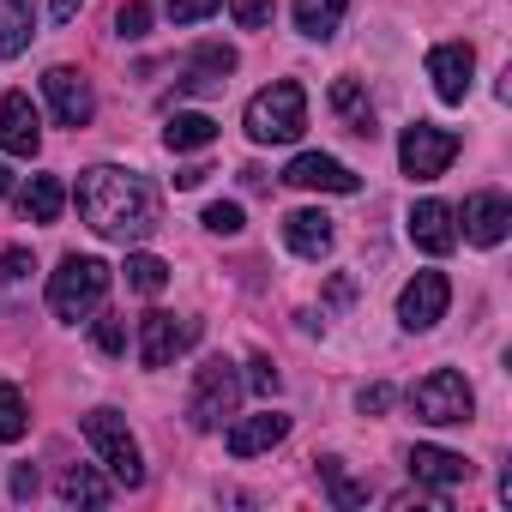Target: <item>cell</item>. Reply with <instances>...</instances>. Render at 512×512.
Segmentation results:
<instances>
[{
  "mask_svg": "<svg viewBox=\"0 0 512 512\" xmlns=\"http://www.w3.org/2000/svg\"><path fill=\"white\" fill-rule=\"evenodd\" d=\"M79 217L103 235V241H145L157 229V187L133 169L97 163L79 175Z\"/></svg>",
  "mask_w": 512,
  "mask_h": 512,
  "instance_id": "6da1fadb",
  "label": "cell"
},
{
  "mask_svg": "<svg viewBox=\"0 0 512 512\" xmlns=\"http://www.w3.org/2000/svg\"><path fill=\"white\" fill-rule=\"evenodd\" d=\"M241 127H247V139H253V145H296V139H302V127H308V91H302L296 79L266 85L260 97L247 103Z\"/></svg>",
  "mask_w": 512,
  "mask_h": 512,
  "instance_id": "7a4b0ae2",
  "label": "cell"
},
{
  "mask_svg": "<svg viewBox=\"0 0 512 512\" xmlns=\"http://www.w3.org/2000/svg\"><path fill=\"white\" fill-rule=\"evenodd\" d=\"M103 296H109V266L97 260V253H67L61 272L49 278V314L67 320V326L91 320L103 308Z\"/></svg>",
  "mask_w": 512,
  "mask_h": 512,
  "instance_id": "3957f363",
  "label": "cell"
},
{
  "mask_svg": "<svg viewBox=\"0 0 512 512\" xmlns=\"http://www.w3.org/2000/svg\"><path fill=\"white\" fill-rule=\"evenodd\" d=\"M241 392H247V380H241L235 362H223V356L199 362V368H193V392H187V422H193V428H223V422L235 416Z\"/></svg>",
  "mask_w": 512,
  "mask_h": 512,
  "instance_id": "277c9868",
  "label": "cell"
},
{
  "mask_svg": "<svg viewBox=\"0 0 512 512\" xmlns=\"http://www.w3.org/2000/svg\"><path fill=\"white\" fill-rule=\"evenodd\" d=\"M79 428H85L97 464H103L121 488H139V482H145V458H139V440H133V428H127L121 410H91Z\"/></svg>",
  "mask_w": 512,
  "mask_h": 512,
  "instance_id": "5b68a950",
  "label": "cell"
},
{
  "mask_svg": "<svg viewBox=\"0 0 512 512\" xmlns=\"http://www.w3.org/2000/svg\"><path fill=\"white\" fill-rule=\"evenodd\" d=\"M410 410L422 422H434V428H464L470 410H476V392H470V380L458 368H434V374H422L410 386Z\"/></svg>",
  "mask_w": 512,
  "mask_h": 512,
  "instance_id": "8992f818",
  "label": "cell"
},
{
  "mask_svg": "<svg viewBox=\"0 0 512 512\" xmlns=\"http://www.w3.org/2000/svg\"><path fill=\"white\" fill-rule=\"evenodd\" d=\"M452 157H458V133H452V127L410 121V127H404V139H398V163H404V175H410V181H434V175H446V169H452Z\"/></svg>",
  "mask_w": 512,
  "mask_h": 512,
  "instance_id": "52a82bcc",
  "label": "cell"
},
{
  "mask_svg": "<svg viewBox=\"0 0 512 512\" xmlns=\"http://www.w3.org/2000/svg\"><path fill=\"white\" fill-rule=\"evenodd\" d=\"M446 308H452L446 272H416V278L404 284V296H398V326H404V332H434V326L446 320Z\"/></svg>",
  "mask_w": 512,
  "mask_h": 512,
  "instance_id": "ba28073f",
  "label": "cell"
},
{
  "mask_svg": "<svg viewBox=\"0 0 512 512\" xmlns=\"http://www.w3.org/2000/svg\"><path fill=\"white\" fill-rule=\"evenodd\" d=\"M193 338H199V320L145 314V320H139V362H145V368H169V362H175Z\"/></svg>",
  "mask_w": 512,
  "mask_h": 512,
  "instance_id": "9c48e42d",
  "label": "cell"
},
{
  "mask_svg": "<svg viewBox=\"0 0 512 512\" xmlns=\"http://www.w3.org/2000/svg\"><path fill=\"white\" fill-rule=\"evenodd\" d=\"M43 97H49V109H55V121H61V127H85V121L97 115L91 79H85V73H73V67H49V73H43Z\"/></svg>",
  "mask_w": 512,
  "mask_h": 512,
  "instance_id": "30bf717a",
  "label": "cell"
},
{
  "mask_svg": "<svg viewBox=\"0 0 512 512\" xmlns=\"http://www.w3.org/2000/svg\"><path fill=\"white\" fill-rule=\"evenodd\" d=\"M0 151H7V157H37L43 151V127H37L31 91H7V97H0Z\"/></svg>",
  "mask_w": 512,
  "mask_h": 512,
  "instance_id": "8fae6325",
  "label": "cell"
},
{
  "mask_svg": "<svg viewBox=\"0 0 512 512\" xmlns=\"http://www.w3.org/2000/svg\"><path fill=\"white\" fill-rule=\"evenodd\" d=\"M284 181H290V187H308V193H356V187H362V175L344 169V163L326 157V151H302V157H290Z\"/></svg>",
  "mask_w": 512,
  "mask_h": 512,
  "instance_id": "7c38bea8",
  "label": "cell"
},
{
  "mask_svg": "<svg viewBox=\"0 0 512 512\" xmlns=\"http://www.w3.org/2000/svg\"><path fill=\"white\" fill-rule=\"evenodd\" d=\"M410 241H416L422 253H434V260H446V253L458 247V211H452L446 199L410 205Z\"/></svg>",
  "mask_w": 512,
  "mask_h": 512,
  "instance_id": "4fadbf2b",
  "label": "cell"
},
{
  "mask_svg": "<svg viewBox=\"0 0 512 512\" xmlns=\"http://www.w3.org/2000/svg\"><path fill=\"white\" fill-rule=\"evenodd\" d=\"M470 73H476L470 43H440V49H428V79H434V97H440V103H464V97H470Z\"/></svg>",
  "mask_w": 512,
  "mask_h": 512,
  "instance_id": "5bb4252c",
  "label": "cell"
},
{
  "mask_svg": "<svg viewBox=\"0 0 512 512\" xmlns=\"http://www.w3.org/2000/svg\"><path fill=\"white\" fill-rule=\"evenodd\" d=\"M284 434H290V416H284V410H260V416L229 422L223 446H229V458H260V452H272Z\"/></svg>",
  "mask_w": 512,
  "mask_h": 512,
  "instance_id": "9a60e30c",
  "label": "cell"
},
{
  "mask_svg": "<svg viewBox=\"0 0 512 512\" xmlns=\"http://www.w3.org/2000/svg\"><path fill=\"white\" fill-rule=\"evenodd\" d=\"M506 229H512L506 193H470V199H464V235H470L476 247H500Z\"/></svg>",
  "mask_w": 512,
  "mask_h": 512,
  "instance_id": "2e32d148",
  "label": "cell"
},
{
  "mask_svg": "<svg viewBox=\"0 0 512 512\" xmlns=\"http://www.w3.org/2000/svg\"><path fill=\"white\" fill-rule=\"evenodd\" d=\"M410 476L416 482H428V488H458V482H470V458L464 452H446V446H410Z\"/></svg>",
  "mask_w": 512,
  "mask_h": 512,
  "instance_id": "e0dca14e",
  "label": "cell"
},
{
  "mask_svg": "<svg viewBox=\"0 0 512 512\" xmlns=\"http://www.w3.org/2000/svg\"><path fill=\"white\" fill-rule=\"evenodd\" d=\"M235 73V49L229 43H199L181 67V91H223Z\"/></svg>",
  "mask_w": 512,
  "mask_h": 512,
  "instance_id": "ac0fdd59",
  "label": "cell"
},
{
  "mask_svg": "<svg viewBox=\"0 0 512 512\" xmlns=\"http://www.w3.org/2000/svg\"><path fill=\"white\" fill-rule=\"evenodd\" d=\"M284 241H290V253H302V260H326L332 253V217L326 211H290Z\"/></svg>",
  "mask_w": 512,
  "mask_h": 512,
  "instance_id": "d6986e66",
  "label": "cell"
},
{
  "mask_svg": "<svg viewBox=\"0 0 512 512\" xmlns=\"http://www.w3.org/2000/svg\"><path fill=\"white\" fill-rule=\"evenodd\" d=\"M37 37V0H0V61L25 55Z\"/></svg>",
  "mask_w": 512,
  "mask_h": 512,
  "instance_id": "ffe728a7",
  "label": "cell"
},
{
  "mask_svg": "<svg viewBox=\"0 0 512 512\" xmlns=\"http://www.w3.org/2000/svg\"><path fill=\"white\" fill-rule=\"evenodd\" d=\"M332 115L344 121V133H356V139H374L380 127H374V103H368V91L356 85V79H338L332 85Z\"/></svg>",
  "mask_w": 512,
  "mask_h": 512,
  "instance_id": "44dd1931",
  "label": "cell"
},
{
  "mask_svg": "<svg viewBox=\"0 0 512 512\" xmlns=\"http://www.w3.org/2000/svg\"><path fill=\"white\" fill-rule=\"evenodd\" d=\"M61 205H67V187H61L55 175H31V181L19 187V211H25V223H55Z\"/></svg>",
  "mask_w": 512,
  "mask_h": 512,
  "instance_id": "7402d4cb",
  "label": "cell"
},
{
  "mask_svg": "<svg viewBox=\"0 0 512 512\" xmlns=\"http://www.w3.org/2000/svg\"><path fill=\"white\" fill-rule=\"evenodd\" d=\"M344 13H350V0H296V31L308 43H326V37H338Z\"/></svg>",
  "mask_w": 512,
  "mask_h": 512,
  "instance_id": "603a6c76",
  "label": "cell"
},
{
  "mask_svg": "<svg viewBox=\"0 0 512 512\" xmlns=\"http://www.w3.org/2000/svg\"><path fill=\"white\" fill-rule=\"evenodd\" d=\"M211 139H217V121H211V115H199V109L169 115V127H163V145H169V151H205Z\"/></svg>",
  "mask_w": 512,
  "mask_h": 512,
  "instance_id": "cb8c5ba5",
  "label": "cell"
},
{
  "mask_svg": "<svg viewBox=\"0 0 512 512\" xmlns=\"http://www.w3.org/2000/svg\"><path fill=\"white\" fill-rule=\"evenodd\" d=\"M61 500H73V506H103V500H109V482H103L91 464H73V470H61Z\"/></svg>",
  "mask_w": 512,
  "mask_h": 512,
  "instance_id": "d4e9b609",
  "label": "cell"
},
{
  "mask_svg": "<svg viewBox=\"0 0 512 512\" xmlns=\"http://www.w3.org/2000/svg\"><path fill=\"white\" fill-rule=\"evenodd\" d=\"M320 476H326V494H332V506H368V482H356L350 470H344V458H320Z\"/></svg>",
  "mask_w": 512,
  "mask_h": 512,
  "instance_id": "484cf974",
  "label": "cell"
},
{
  "mask_svg": "<svg viewBox=\"0 0 512 512\" xmlns=\"http://www.w3.org/2000/svg\"><path fill=\"white\" fill-rule=\"evenodd\" d=\"M127 290L163 296V290H169V266L157 260V253H127Z\"/></svg>",
  "mask_w": 512,
  "mask_h": 512,
  "instance_id": "4316f807",
  "label": "cell"
},
{
  "mask_svg": "<svg viewBox=\"0 0 512 512\" xmlns=\"http://www.w3.org/2000/svg\"><path fill=\"white\" fill-rule=\"evenodd\" d=\"M25 428H31L25 392L19 386H0V440H25Z\"/></svg>",
  "mask_w": 512,
  "mask_h": 512,
  "instance_id": "83f0119b",
  "label": "cell"
},
{
  "mask_svg": "<svg viewBox=\"0 0 512 512\" xmlns=\"http://www.w3.org/2000/svg\"><path fill=\"white\" fill-rule=\"evenodd\" d=\"M272 13H278L272 0H229V19H235L241 31H266V25H272Z\"/></svg>",
  "mask_w": 512,
  "mask_h": 512,
  "instance_id": "f1b7e54d",
  "label": "cell"
},
{
  "mask_svg": "<svg viewBox=\"0 0 512 512\" xmlns=\"http://www.w3.org/2000/svg\"><path fill=\"white\" fill-rule=\"evenodd\" d=\"M205 229H211V235H241V229H247V217H241V205H235V199H217V205H205Z\"/></svg>",
  "mask_w": 512,
  "mask_h": 512,
  "instance_id": "f546056e",
  "label": "cell"
},
{
  "mask_svg": "<svg viewBox=\"0 0 512 512\" xmlns=\"http://www.w3.org/2000/svg\"><path fill=\"white\" fill-rule=\"evenodd\" d=\"M151 31V7H145V0H127V7L115 13V37H127V43H139Z\"/></svg>",
  "mask_w": 512,
  "mask_h": 512,
  "instance_id": "4dcf8cb0",
  "label": "cell"
},
{
  "mask_svg": "<svg viewBox=\"0 0 512 512\" xmlns=\"http://www.w3.org/2000/svg\"><path fill=\"white\" fill-rule=\"evenodd\" d=\"M97 350L103 356H127V320L121 314H103L97 320Z\"/></svg>",
  "mask_w": 512,
  "mask_h": 512,
  "instance_id": "1f68e13d",
  "label": "cell"
},
{
  "mask_svg": "<svg viewBox=\"0 0 512 512\" xmlns=\"http://www.w3.org/2000/svg\"><path fill=\"white\" fill-rule=\"evenodd\" d=\"M31 272H37L31 247H7V253H0V284H19V278H31Z\"/></svg>",
  "mask_w": 512,
  "mask_h": 512,
  "instance_id": "d6a6232c",
  "label": "cell"
},
{
  "mask_svg": "<svg viewBox=\"0 0 512 512\" xmlns=\"http://www.w3.org/2000/svg\"><path fill=\"white\" fill-rule=\"evenodd\" d=\"M223 7V0H169V19L175 25H199V19H211Z\"/></svg>",
  "mask_w": 512,
  "mask_h": 512,
  "instance_id": "836d02e7",
  "label": "cell"
},
{
  "mask_svg": "<svg viewBox=\"0 0 512 512\" xmlns=\"http://www.w3.org/2000/svg\"><path fill=\"white\" fill-rule=\"evenodd\" d=\"M241 380H247V386H253V392H266V398H272V392H278V368H272V362H266V356H253V362H247V374H241Z\"/></svg>",
  "mask_w": 512,
  "mask_h": 512,
  "instance_id": "e575fe53",
  "label": "cell"
},
{
  "mask_svg": "<svg viewBox=\"0 0 512 512\" xmlns=\"http://www.w3.org/2000/svg\"><path fill=\"white\" fill-rule=\"evenodd\" d=\"M386 404H392V386H362V392H356V410H362V416H380Z\"/></svg>",
  "mask_w": 512,
  "mask_h": 512,
  "instance_id": "d590c367",
  "label": "cell"
},
{
  "mask_svg": "<svg viewBox=\"0 0 512 512\" xmlns=\"http://www.w3.org/2000/svg\"><path fill=\"white\" fill-rule=\"evenodd\" d=\"M13 500H37V470H31V464L13 470Z\"/></svg>",
  "mask_w": 512,
  "mask_h": 512,
  "instance_id": "8d00e7d4",
  "label": "cell"
},
{
  "mask_svg": "<svg viewBox=\"0 0 512 512\" xmlns=\"http://www.w3.org/2000/svg\"><path fill=\"white\" fill-rule=\"evenodd\" d=\"M79 7H85V0H49V19H55V25H73Z\"/></svg>",
  "mask_w": 512,
  "mask_h": 512,
  "instance_id": "74e56055",
  "label": "cell"
},
{
  "mask_svg": "<svg viewBox=\"0 0 512 512\" xmlns=\"http://www.w3.org/2000/svg\"><path fill=\"white\" fill-rule=\"evenodd\" d=\"M13 193V175H7V163H0V199H7Z\"/></svg>",
  "mask_w": 512,
  "mask_h": 512,
  "instance_id": "f35d334b",
  "label": "cell"
}]
</instances>
